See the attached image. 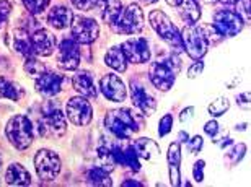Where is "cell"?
<instances>
[{
    "label": "cell",
    "instance_id": "1",
    "mask_svg": "<svg viewBox=\"0 0 251 187\" xmlns=\"http://www.w3.org/2000/svg\"><path fill=\"white\" fill-rule=\"evenodd\" d=\"M179 70H181V59L176 54H170L168 57L158 59L150 65L149 78L157 90L168 92L173 87Z\"/></svg>",
    "mask_w": 251,
    "mask_h": 187
},
{
    "label": "cell",
    "instance_id": "2",
    "mask_svg": "<svg viewBox=\"0 0 251 187\" xmlns=\"http://www.w3.org/2000/svg\"><path fill=\"white\" fill-rule=\"evenodd\" d=\"M104 125L114 137L126 140L139 132V120L130 113V109H113L104 117Z\"/></svg>",
    "mask_w": 251,
    "mask_h": 187
},
{
    "label": "cell",
    "instance_id": "3",
    "mask_svg": "<svg viewBox=\"0 0 251 187\" xmlns=\"http://www.w3.org/2000/svg\"><path fill=\"white\" fill-rule=\"evenodd\" d=\"M5 135H7L8 141L17 150L28 148V146L33 143V139H34V129H33L31 120L23 114L13 116L7 122Z\"/></svg>",
    "mask_w": 251,
    "mask_h": 187
},
{
    "label": "cell",
    "instance_id": "4",
    "mask_svg": "<svg viewBox=\"0 0 251 187\" xmlns=\"http://www.w3.org/2000/svg\"><path fill=\"white\" fill-rule=\"evenodd\" d=\"M149 22H150V26L157 31V34L165 43L170 44L175 50L183 49L181 33H179V29L175 26L172 23V20H170L162 10H153V12H150Z\"/></svg>",
    "mask_w": 251,
    "mask_h": 187
},
{
    "label": "cell",
    "instance_id": "5",
    "mask_svg": "<svg viewBox=\"0 0 251 187\" xmlns=\"http://www.w3.org/2000/svg\"><path fill=\"white\" fill-rule=\"evenodd\" d=\"M181 41H183V49H186L191 59L199 60L207 54L209 41L202 28L194 26V24H188L181 31Z\"/></svg>",
    "mask_w": 251,
    "mask_h": 187
},
{
    "label": "cell",
    "instance_id": "6",
    "mask_svg": "<svg viewBox=\"0 0 251 187\" xmlns=\"http://www.w3.org/2000/svg\"><path fill=\"white\" fill-rule=\"evenodd\" d=\"M111 26L119 34H135L144 26V13L137 3H130L129 7L121 10L118 20Z\"/></svg>",
    "mask_w": 251,
    "mask_h": 187
},
{
    "label": "cell",
    "instance_id": "7",
    "mask_svg": "<svg viewBox=\"0 0 251 187\" xmlns=\"http://www.w3.org/2000/svg\"><path fill=\"white\" fill-rule=\"evenodd\" d=\"M65 119L61 111V106L49 104L44 108L43 117L39 119V134L41 137H48V135H54V137H61L65 134Z\"/></svg>",
    "mask_w": 251,
    "mask_h": 187
},
{
    "label": "cell",
    "instance_id": "8",
    "mask_svg": "<svg viewBox=\"0 0 251 187\" xmlns=\"http://www.w3.org/2000/svg\"><path fill=\"white\" fill-rule=\"evenodd\" d=\"M245 22L242 15L235 10H219L214 13V28L219 34H222L225 38H233L243 31Z\"/></svg>",
    "mask_w": 251,
    "mask_h": 187
},
{
    "label": "cell",
    "instance_id": "9",
    "mask_svg": "<svg viewBox=\"0 0 251 187\" xmlns=\"http://www.w3.org/2000/svg\"><path fill=\"white\" fill-rule=\"evenodd\" d=\"M34 168L41 181H54L61 173V158L56 151L43 148L34 156Z\"/></svg>",
    "mask_w": 251,
    "mask_h": 187
},
{
    "label": "cell",
    "instance_id": "10",
    "mask_svg": "<svg viewBox=\"0 0 251 187\" xmlns=\"http://www.w3.org/2000/svg\"><path fill=\"white\" fill-rule=\"evenodd\" d=\"M70 26H72V39L78 44H92L100 36V26L93 18L74 17Z\"/></svg>",
    "mask_w": 251,
    "mask_h": 187
},
{
    "label": "cell",
    "instance_id": "11",
    "mask_svg": "<svg viewBox=\"0 0 251 187\" xmlns=\"http://www.w3.org/2000/svg\"><path fill=\"white\" fill-rule=\"evenodd\" d=\"M67 117L70 122L74 125H77V127L90 124V120L93 117V109H92V104L88 103L85 96H75V98L69 99Z\"/></svg>",
    "mask_w": 251,
    "mask_h": 187
},
{
    "label": "cell",
    "instance_id": "12",
    "mask_svg": "<svg viewBox=\"0 0 251 187\" xmlns=\"http://www.w3.org/2000/svg\"><path fill=\"white\" fill-rule=\"evenodd\" d=\"M121 49L130 64H144L150 60V44L145 38H130L121 44Z\"/></svg>",
    "mask_w": 251,
    "mask_h": 187
},
{
    "label": "cell",
    "instance_id": "13",
    "mask_svg": "<svg viewBox=\"0 0 251 187\" xmlns=\"http://www.w3.org/2000/svg\"><path fill=\"white\" fill-rule=\"evenodd\" d=\"M57 64L64 70H77L80 65V47L74 39H62L57 49Z\"/></svg>",
    "mask_w": 251,
    "mask_h": 187
},
{
    "label": "cell",
    "instance_id": "14",
    "mask_svg": "<svg viewBox=\"0 0 251 187\" xmlns=\"http://www.w3.org/2000/svg\"><path fill=\"white\" fill-rule=\"evenodd\" d=\"M100 90L101 93L106 96V99L114 101V103H123L127 96V90H126V85L118 75L114 73H108L100 80Z\"/></svg>",
    "mask_w": 251,
    "mask_h": 187
},
{
    "label": "cell",
    "instance_id": "15",
    "mask_svg": "<svg viewBox=\"0 0 251 187\" xmlns=\"http://www.w3.org/2000/svg\"><path fill=\"white\" fill-rule=\"evenodd\" d=\"M29 41H31L33 54L39 55V57H49L56 49V36L51 31H48L46 28L36 29L29 36Z\"/></svg>",
    "mask_w": 251,
    "mask_h": 187
},
{
    "label": "cell",
    "instance_id": "16",
    "mask_svg": "<svg viewBox=\"0 0 251 187\" xmlns=\"http://www.w3.org/2000/svg\"><path fill=\"white\" fill-rule=\"evenodd\" d=\"M130 98H132L134 106L142 111L144 116H152L155 113V108H157L155 98L145 92V88L140 83L135 82V80L130 82Z\"/></svg>",
    "mask_w": 251,
    "mask_h": 187
},
{
    "label": "cell",
    "instance_id": "17",
    "mask_svg": "<svg viewBox=\"0 0 251 187\" xmlns=\"http://www.w3.org/2000/svg\"><path fill=\"white\" fill-rule=\"evenodd\" d=\"M34 87H36L38 93L51 98V96H56V94H59V92H61L62 77L56 72H48V70H44L43 73H39L36 77Z\"/></svg>",
    "mask_w": 251,
    "mask_h": 187
},
{
    "label": "cell",
    "instance_id": "18",
    "mask_svg": "<svg viewBox=\"0 0 251 187\" xmlns=\"http://www.w3.org/2000/svg\"><path fill=\"white\" fill-rule=\"evenodd\" d=\"M113 156L116 160V163H121L124 166H129L132 171H139L140 169V163H139V155L135 153L132 145H113L111 146Z\"/></svg>",
    "mask_w": 251,
    "mask_h": 187
},
{
    "label": "cell",
    "instance_id": "19",
    "mask_svg": "<svg viewBox=\"0 0 251 187\" xmlns=\"http://www.w3.org/2000/svg\"><path fill=\"white\" fill-rule=\"evenodd\" d=\"M72 83H74V88L82 96H85V98H97L98 88H97V85H95L93 75L90 72H77L74 75Z\"/></svg>",
    "mask_w": 251,
    "mask_h": 187
},
{
    "label": "cell",
    "instance_id": "20",
    "mask_svg": "<svg viewBox=\"0 0 251 187\" xmlns=\"http://www.w3.org/2000/svg\"><path fill=\"white\" fill-rule=\"evenodd\" d=\"M74 13L72 10L64 7V5H56L49 10L48 13V23L56 29H65L72 24Z\"/></svg>",
    "mask_w": 251,
    "mask_h": 187
},
{
    "label": "cell",
    "instance_id": "21",
    "mask_svg": "<svg viewBox=\"0 0 251 187\" xmlns=\"http://www.w3.org/2000/svg\"><path fill=\"white\" fill-rule=\"evenodd\" d=\"M95 7L100 10V18L104 23L113 24L118 20L119 13H121L123 3L121 0H98Z\"/></svg>",
    "mask_w": 251,
    "mask_h": 187
},
{
    "label": "cell",
    "instance_id": "22",
    "mask_svg": "<svg viewBox=\"0 0 251 187\" xmlns=\"http://www.w3.org/2000/svg\"><path fill=\"white\" fill-rule=\"evenodd\" d=\"M5 181L10 186H28L31 183V176H29L28 169L23 164L13 163L5 171Z\"/></svg>",
    "mask_w": 251,
    "mask_h": 187
},
{
    "label": "cell",
    "instance_id": "23",
    "mask_svg": "<svg viewBox=\"0 0 251 187\" xmlns=\"http://www.w3.org/2000/svg\"><path fill=\"white\" fill-rule=\"evenodd\" d=\"M135 153H137L140 158L144 160H149V161H155L160 156V150H158V145L155 143L153 140L150 139H137L132 143Z\"/></svg>",
    "mask_w": 251,
    "mask_h": 187
},
{
    "label": "cell",
    "instance_id": "24",
    "mask_svg": "<svg viewBox=\"0 0 251 187\" xmlns=\"http://www.w3.org/2000/svg\"><path fill=\"white\" fill-rule=\"evenodd\" d=\"M104 64L113 70H116V72H126L127 70V59H126L121 46H113L108 49V52L104 54Z\"/></svg>",
    "mask_w": 251,
    "mask_h": 187
},
{
    "label": "cell",
    "instance_id": "25",
    "mask_svg": "<svg viewBox=\"0 0 251 187\" xmlns=\"http://www.w3.org/2000/svg\"><path fill=\"white\" fill-rule=\"evenodd\" d=\"M168 163H170L172 186H179V163H181V148H179V143H172L168 146Z\"/></svg>",
    "mask_w": 251,
    "mask_h": 187
},
{
    "label": "cell",
    "instance_id": "26",
    "mask_svg": "<svg viewBox=\"0 0 251 187\" xmlns=\"http://www.w3.org/2000/svg\"><path fill=\"white\" fill-rule=\"evenodd\" d=\"M181 7V17L188 24H194L199 22L201 18V5L196 0H183L179 3Z\"/></svg>",
    "mask_w": 251,
    "mask_h": 187
},
{
    "label": "cell",
    "instance_id": "27",
    "mask_svg": "<svg viewBox=\"0 0 251 187\" xmlns=\"http://www.w3.org/2000/svg\"><path fill=\"white\" fill-rule=\"evenodd\" d=\"M87 183L92 184V186H101V187H109L113 186V179L111 176H109V171L100 168V166H97V168H92L88 169L87 173Z\"/></svg>",
    "mask_w": 251,
    "mask_h": 187
},
{
    "label": "cell",
    "instance_id": "28",
    "mask_svg": "<svg viewBox=\"0 0 251 187\" xmlns=\"http://www.w3.org/2000/svg\"><path fill=\"white\" fill-rule=\"evenodd\" d=\"M13 49L17 50L18 54H23V55L33 54L31 41H29V36L25 29H15L13 31Z\"/></svg>",
    "mask_w": 251,
    "mask_h": 187
},
{
    "label": "cell",
    "instance_id": "29",
    "mask_svg": "<svg viewBox=\"0 0 251 187\" xmlns=\"http://www.w3.org/2000/svg\"><path fill=\"white\" fill-rule=\"evenodd\" d=\"M23 96V90L18 85L12 83L5 77H0V98L10 99V101H18Z\"/></svg>",
    "mask_w": 251,
    "mask_h": 187
},
{
    "label": "cell",
    "instance_id": "30",
    "mask_svg": "<svg viewBox=\"0 0 251 187\" xmlns=\"http://www.w3.org/2000/svg\"><path fill=\"white\" fill-rule=\"evenodd\" d=\"M97 153H98L100 168H103L106 171H113L114 166H116V160H114L111 148H108V146H100Z\"/></svg>",
    "mask_w": 251,
    "mask_h": 187
},
{
    "label": "cell",
    "instance_id": "31",
    "mask_svg": "<svg viewBox=\"0 0 251 187\" xmlns=\"http://www.w3.org/2000/svg\"><path fill=\"white\" fill-rule=\"evenodd\" d=\"M44 70H46V69H44V65L39 62L36 57H33V54L26 55V62H25V72H26L29 77L36 78L39 73L44 72Z\"/></svg>",
    "mask_w": 251,
    "mask_h": 187
},
{
    "label": "cell",
    "instance_id": "32",
    "mask_svg": "<svg viewBox=\"0 0 251 187\" xmlns=\"http://www.w3.org/2000/svg\"><path fill=\"white\" fill-rule=\"evenodd\" d=\"M228 108H230V103L227 98H217L214 103L209 104V114L212 116V117H220V116H224L227 113Z\"/></svg>",
    "mask_w": 251,
    "mask_h": 187
},
{
    "label": "cell",
    "instance_id": "33",
    "mask_svg": "<svg viewBox=\"0 0 251 187\" xmlns=\"http://www.w3.org/2000/svg\"><path fill=\"white\" fill-rule=\"evenodd\" d=\"M49 2L51 0H23V5L31 15H39L48 8Z\"/></svg>",
    "mask_w": 251,
    "mask_h": 187
},
{
    "label": "cell",
    "instance_id": "34",
    "mask_svg": "<svg viewBox=\"0 0 251 187\" xmlns=\"http://www.w3.org/2000/svg\"><path fill=\"white\" fill-rule=\"evenodd\" d=\"M172 127H173V117L170 114L163 116V117L160 119V122H158V135H160V137L168 135L170 132H172Z\"/></svg>",
    "mask_w": 251,
    "mask_h": 187
},
{
    "label": "cell",
    "instance_id": "35",
    "mask_svg": "<svg viewBox=\"0 0 251 187\" xmlns=\"http://www.w3.org/2000/svg\"><path fill=\"white\" fill-rule=\"evenodd\" d=\"M10 13H12V3L8 0H0V28L8 22Z\"/></svg>",
    "mask_w": 251,
    "mask_h": 187
},
{
    "label": "cell",
    "instance_id": "36",
    "mask_svg": "<svg viewBox=\"0 0 251 187\" xmlns=\"http://www.w3.org/2000/svg\"><path fill=\"white\" fill-rule=\"evenodd\" d=\"M204 160H199V161H196V164H194V168H193V178L196 183H202L204 181Z\"/></svg>",
    "mask_w": 251,
    "mask_h": 187
},
{
    "label": "cell",
    "instance_id": "37",
    "mask_svg": "<svg viewBox=\"0 0 251 187\" xmlns=\"http://www.w3.org/2000/svg\"><path fill=\"white\" fill-rule=\"evenodd\" d=\"M72 5L77 10H83V12H87V10H92L95 5H97L98 0H70Z\"/></svg>",
    "mask_w": 251,
    "mask_h": 187
},
{
    "label": "cell",
    "instance_id": "38",
    "mask_svg": "<svg viewBox=\"0 0 251 187\" xmlns=\"http://www.w3.org/2000/svg\"><path fill=\"white\" fill-rule=\"evenodd\" d=\"M204 70V62H201L199 60H196L193 65H189L188 69V78H198V75H201V72Z\"/></svg>",
    "mask_w": 251,
    "mask_h": 187
},
{
    "label": "cell",
    "instance_id": "39",
    "mask_svg": "<svg viewBox=\"0 0 251 187\" xmlns=\"http://www.w3.org/2000/svg\"><path fill=\"white\" fill-rule=\"evenodd\" d=\"M245 150H247V146H245L243 143H240V145L235 146L232 151H230V160H232V163H238V161L243 158Z\"/></svg>",
    "mask_w": 251,
    "mask_h": 187
},
{
    "label": "cell",
    "instance_id": "40",
    "mask_svg": "<svg viewBox=\"0 0 251 187\" xmlns=\"http://www.w3.org/2000/svg\"><path fill=\"white\" fill-rule=\"evenodd\" d=\"M202 145H204V140L202 137H199V135H196V137L193 140H189L188 141V146H189V150L193 151L194 155H198L201 150H202Z\"/></svg>",
    "mask_w": 251,
    "mask_h": 187
},
{
    "label": "cell",
    "instance_id": "41",
    "mask_svg": "<svg viewBox=\"0 0 251 187\" xmlns=\"http://www.w3.org/2000/svg\"><path fill=\"white\" fill-rule=\"evenodd\" d=\"M204 130H205V134L210 135V137H215V134L219 132V122L217 120H209V122L205 124Z\"/></svg>",
    "mask_w": 251,
    "mask_h": 187
},
{
    "label": "cell",
    "instance_id": "42",
    "mask_svg": "<svg viewBox=\"0 0 251 187\" xmlns=\"http://www.w3.org/2000/svg\"><path fill=\"white\" fill-rule=\"evenodd\" d=\"M193 113H194V108H186L181 114H179V120H181V122H186L188 117L193 116Z\"/></svg>",
    "mask_w": 251,
    "mask_h": 187
},
{
    "label": "cell",
    "instance_id": "43",
    "mask_svg": "<svg viewBox=\"0 0 251 187\" xmlns=\"http://www.w3.org/2000/svg\"><path fill=\"white\" fill-rule=\"evenodd\" d=\"M123 187L124 186H144L142 183H139V181H124V183L121 184Z\"/></svg>",
    "mask_w": 251,
    "mask_h": 187
},
{
    "label": "cell",
    "instance_id": "44",
    "mask_svg": "<svg viewBox=\"0 0 251 187\" xmlns=\"http://www.w3.org/2000/svg\"><path fill=\"white\" fill-rule=\"evenodd\" d=\"M183 0H167V3L170 7H179V3H181Z\"/></svg>",
    "mask_w": 251,
    "mask_h": 187
},
{
    "label": "cell",
    "instance_id": "45",
    "mask_svg": "<svg viewBox=\"0 0 251 187\" xmlns=\"http://www.w3.org/2000/svg\"><path fill=\"white\" fill-rule=\"evenodd\" d=\"M196 2H198L199 5L202 3V5H214L215 2H217V0H196Z\"/></svg>",
    "mask_w": 251,
    "mask_h": 187
},
{
    "label": "cell",
    "instance_id": "46",
    "mask_svg": "<svg viewBox=\"0 0 251 187\" xmlns=\"http://www.w3.org/2000/svg\"><path fill=\"white\" fill-rule=\"evenodd\" d=\"M188 140H189V135L186 132H179V141L184 143V141H188Z\"/></svg>",
    "mask_w": 251,
    "mask_h": 187
},
{
    "label": "cell",
    "instance_id": "47",
    "mask_svg": "<svg viewBox=\"0 0 251 187\" xmlns=\"http://www.w3.org/2000/svg\"><path fill=\"white\" fill-rule=\"evenodd\" d=\"M217 2H222V3H227V5H233L237 0H217Z\"/></svg>",
    "mask_w": 251,
    "mask_h": 187
},
{
    "label": "cell",
    "instance_id": "48",
    "mask_svg": "<svg viewBox=\"0 0 251 187\" xmlns=\"http://www.w3.org/2000/svg\"><path fill=\"white\" fill-rule=\"evenodd\" d=\"M155 2H158V0H142V3H145V5H152Z\"/></svg>",
    "mask_w": 251,
    "mask_h": 187
},
{
    "label": "cell",
    "instance_id": "49",
    "mask_svg": "<svg viewBox=\"0 0 251 187\" xmlns=\"http://www.w3.org/2000/svg\"><path fill=\"white\" fill-rule=\"evenodd\" d=\"M0 166H2V161H0Z\"/></svg>",
    "mask_w": 251,
    "mask_h": 187
}]
</instances>
